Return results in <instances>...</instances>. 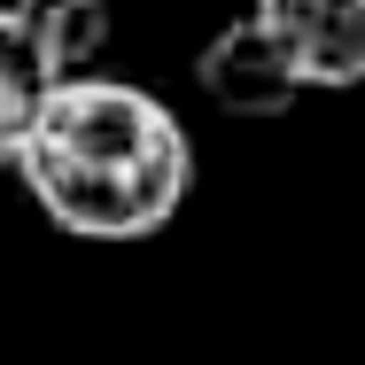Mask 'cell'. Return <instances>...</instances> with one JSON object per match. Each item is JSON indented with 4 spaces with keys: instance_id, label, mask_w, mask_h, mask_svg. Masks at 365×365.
I'll list each match as a JSON object with an SVG mask.
<instances>
[{
    "instance_id": "obj_1",
    "label": "cell",
    "mask_w": 365,
    "mask_h": 365,
    "mask_svg": "<svg viewBox=\"0 0 365 365\" xmlns=\"http://www.w3.org/2000/svg\"><path fill=\"white\" fill-rule=\"evenodd\" d=\"M24 195L78 241H148L179 218L195 187L187 125L125 78H55L31 140L16 155Z\"/></svg>"
},
{
    "instance_id": "obj_2",
    "label": "cell",
    "mask_w": 365,
    "mask_h": 365,
    "mask_svg": "<svg viewBox=\"0 0 365 365\" xmlns=\"http://www.w3.org/2000/svg\"><path fill=\"white\" fill-rule=\"evenodd\" d=\"M195 78H202V93L218 101L225 117H280V109H295V101L311 93L303 71H295V55L264 31V16H257V8H249V16H233L218 39L202 47Z\"/></svg>"
},
{
    "instance_id": "obj_3",
    "label": "cell",
    "mask_w": 365,
    "mask_h": 365,
    "mask_svg": "<svg viewBox=\"0 0 365 365\" xmlns=\"http://www.w3.org/2000/svg\"><path fill=\"white\" fill-rule=\"evenodd\" d=\"M249 8L295 55L311 93L365 86V0H249Z\"/></svg>"
},
{
    "instance_id": "obj_4",
    "label": "cell",
    "mask_w": 365,
    "mask_h": 365,
    "mask_svg": "<svg viewBox=\"0 0 365 365\" xmlns=\"http://www.w3.org/2000/svg\"><path fill=\"white\" fill-rule=\"evenodd\" d=\"M47 93H55V63H47L39 39L24 31L16 0H0V163H8V171H16V155L31 140Z\"/></svg>"
},
{
    "instance_id": "obj_5",
    "label": "cell",
    "mask_w": 365,
    "mask_h": 365,
    "mask_svg": "<svg viewBox=\"0 0 365 365\" xmlns=\"http://www.w3.org/2000/svg\"><path fill=\"white\" fill-rule=\"evenodd\" d=\"M16 16L39 39V55L55 63V78L93 71L109 47V0H16Z\"/></svg>"
}]
</instances>
